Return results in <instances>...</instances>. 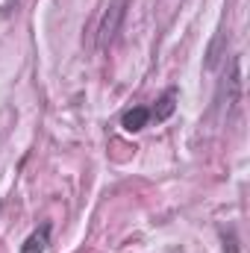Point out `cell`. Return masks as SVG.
<instances>
[{"mask_svg":"<svg viewBox=\"0 0 250 253\" xmlns=\"http://www.w3.org/2000/svg\"><path fill=\"white\" fill-rule=\"evenodd\" d=\"M126 6H129V0H109V6L103 9L100 24H97V39H94L97 50L112 47V42L121 33V24H124V18H126Z\"/></svg>","mask_w":250,"mask_h":253,"instance_id":"6da1fadb","label":"cell"},{"mask_svg":"<svg viewBox=\"0 0 250 253\" xmlns=\"http://www.w3.org/2000/svg\"><path fill=\"white\" fill-rule=\"evenodd\" d=\"M47 245H50V224H42V227H36V230L24 239L21 253H44Z\"/></svg>","mask_w":250,"mask_h":253,"instance_id":"7a4b0ae2","label":"cell"},{"mask_svg":"<svg viewBox=\"0 0 250 253\" xmlns=\"http://www.w3.org/2000/svg\"><path fill=\"white\" fill-rule=\"evenodd\" d=\"M147 121H150V109H147V106H132V109H126L124 115H121V126H124L126 132L144 129Z\"/></svg>","mask_w":250,"mask_h":253,"instance_id":"3957f363","label":"cell"},{"mask_svg":"<svg viewBox=\"0 0 250 253\" xmlns=\"http://www.w3.org/2000/svg\"><path fill=\"white\" fill-rule=\"evenodd\" d=\"M174 109H177V88H168V91L156 100V106L150 109V118H156V121H168V118L174 115Z\"/></svg>","mask_w":250,"mask_h":253,"instance_id":"277c9868","label":"cell"}]
</instances>
